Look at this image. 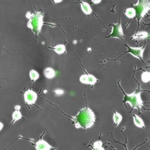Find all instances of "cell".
<instances>
[{
  "label": "cell",
  "instance_id": "23",
  "mask_svg": "<svg viewBox=\"0 0 150 150\" xmlns=\"http://www.w3.org/2000/svg\"><path fill=\"white\" fill-rule=\"evenodd\" d=\"M93 2H94V3H100L101 1H100H100H93Z\"/></svg>",
  "mask_w": 150,
  "mask_h": 150
},
{
  "label": "cell",
  "instance_id": "19",
  "mask_svg": "<svg viewBox=\"0 0 150 150\" xmlns=\"http://www.w3.org/2000/svg\"><path fill=\"white\" fill-rule=\"evenodd\" d=\"M103 143L101 141H97L93 144V150H105V148L103 147Z\"/></svg>",
  "mask_w": 150,
  "mask_h": 150
},
{
  "label": "cell",
  "instance_id": "21",
  "mask_svg": "<svg viewBox=\"0 0 150 150\" xmlns=\"http://www.w3.org/2000/svg\"><path fill=\"white\" fill-rule=\"evenodd\" d=\"M55 93H56V94H59V95H62V94L64 93V91L62 90H60V89H57V91H55Z\"/></svg>",
  "mask_w": 150,
  "mask_h": 150
},
{
  "label": "cell",
  "instance_id": "1",
  "mask_svg": "<svg viewBox=\"0 0 150 150\" xmlns=\"http://www.w3.org/2000/svg\"><path fill=\"white\" fill-rule=\"evenodd\" d=\"M72 118L75 127L77 129H89L93 127L96 121L95 114L89 107H85L81 109Z\"/></svg>",
  "mask_w": 150,
  "mask_h": 150
},
{
  "label": "cell",
  "instance_id": "2",
  "mask_svg": "<svg viewBox=\"0 0 150 150\" xmlns=\"http://www.w3.org/2000/svg\"><path fill=\"white\" fill-rule=\"evenodd\" d=\"M27 14L30 15L29 17L27 16V17L29 18L27 26L35 33H39L43 25V15L39 12H35L34 13H28Z\"/></svg>",
  "mask_w": 150,
  "mask_h": 150
},
{
  "label": "cell",
  "instance_id": "4",
  "mask_svg": "<svg viewBox=\"0 0 150 150\" xmlns=\"http://www.w3.org/2000/svg\"><path fill=\"white\" fill-rule=\"evenodd\" d=\"M149 1L140 0L134 5V10L136 11V16L139 20H141L149 10Z\"/></svg>",
  "mask_w": 150,
  "mask_h": 150
},
{
  "label": "cell",
  "instance_id": "18",
  "mask_svg": "<svg viewBox=\"0 0 150 150\" xmlns=\"http://www.w3.org/2000/svg\"><path fill=\"white\" fill-rule=\"evenodd\" d=\"M29 76H30L31 81H35L39 79V74H38L37 71H35L34 70H31L29 72Z\"/></svg>",
  "mask_w": 150,
  "mask_h": 150
},
{
  "label": "cell",
  "instance_id": "8",
  "mask_svg": "<svg viewBox=\"0 0 150 150\" xmlns=\"http://www.w3.org/2000/svg\"><path fill=\"white\" fill-rule=\"evenodd\" d=\"M128 48V52L132 54L134 57H135L137 58L142 60L143 57V53L144 48H133V47H131L127 46Z\"/></svg>",
  "mask_w": 150,
  "mask_h": 150
},
{
  "label": "cell",
  "instance_id": "6",
  "mask_svg": "<svg viewBox=\"0 0 150 150\" xmlns=\"http://www.w3.org/2000/svg\"><path fill=\"white\" fill-rule=\"evenodd\" d=\"M79 81L82 84L94 85L96 83L97 79L91 74H84L81 76Z\"/></svg>",
  "mask_w": 150,
  "mask_h": 150
},
{
  "label": "cell",
  "instance_id": "20",
  "mask_svg": "<svg viewBox=\"0 0 150 150\" xmlns=\"http://www.w3.org/2000/svg\"><path fill=\"white\" fill-rule=\"evenodd\" d=\"M141 79L144 82H145V83L148 82L149 81V79H150L149 72H144L141 76Z\"/></svg>",
  "mask_w": 150,
  "mask_h": 150
},
{
  "label": "cell",
  "instance_id": "16",
  "mask_svg": "<svg viewBox=\"0 0 150 150\" xmlns=\"http://www.w3.org/2000/svg\"><path fill=\"white\" fill-rule=\"evenodd\" d=\"M54 50L58 54L64 53L66 51L65 46L64 45H58L54 48Z\"/></svg>",
  "mask_w": 150,
  "mask_h": 150
},
{
  "label": "cell",
  "instance_id": "7",
  "mask_svg": "<svg viewBox=\"0 0 150 150\" xmlns=\"http://www.w3.org/2000/svg\"><path fill=\"white\" fill-rule=\"evenodd\" d=\"M113 32L110 37L112 38H115L118 39H122L124 37V33L123 30H122V27L120 23H118V24H113Z\"/></svg>",
  "mask_w": 150,
  "mask_h": 150
},
{
  "label": "cell",
  "instance_id": "5",
  "mask_svg": "<svg viewBox=\"0 0 150 150\" xmlns=\"http://www.w3.org/2000/svg\"><path fill=\"white\" fill-rule=\"evenodd\" d=\"M23 97H24L25 102L27 104L30 105L34 104L38 99L37 93L31 89L26 91L24 93V95H23Z\"/></svg>",
  "mask_w": 150,
  "mask_h": 150
},
{
  "label": "cell",
  "instance_id": "3",
  "mask_svg": "<svg viewBox=\"0 0 150 150\" xmlns=\"http://www.w3.org/2000/svg\"><path fill=\"white\" fill-rule=\"evenodd\" d=\"M125 101L126 103H129L132 108H141V107L143 105V102L142 101L141 97V92H134L132 94L125 93Z\"/></svg>",
  "mask_w": 150,
  "mask_h": 150
},
{
  "label": "cell",
  "instance_id": "13",
  "mask_svg": "<svg viewBox=\"0 0 150 150\" xmlns=\"http://www.w3.org/2000/svg\"><path fill=\"white\" fill-rule=\"evenodd\" d=\"M44 76L47 78L51 79L54 78L56 76V72H55L54 70L52 68H46L44 70Z\"/></svg>",
  "mask_w": 150,
  "mask_h": 150
},
{
  "label": "cell",
  "instance_id": "10",
  "mask_svg": "<svg viewBox=\"0 0 150 150\" xmlns=\"http://www.w3.org/2000/svg\"><path fill=\"white\" fill-rule=\"evenodd\" d=\"M15 111L12 114V120H11V124H15V122H17L20 119H21L22 117V113L21 111H20L21 106L17 105L16 106H15Z\"/></svg>",
  "mask_w": 150,
  "mask_h": 150
},
{
  "label": "cell",
  "instance_id": "22",
  "mask_svg": "<svg viewBox=\"0 0 150 150\" xmlns=\"http://www.w3.org/2000/svg\"><path fill=\"white\" fill-rule=\"evenodd\" d=\"M3 127H4V125H3V124L2 123V122H0V131H1V130L3 129Z\"/></svg>",
  "mask_w": 150,
  "mask_h": 150
},
{
  "label": "cell",
  "instance_id": "11",
  "mask_svg": "<svg viewBox=\"0 0 150 150\" xmlns=\"http://www.w3.org/2000/svg\"><path fill=\"white\" fill-rule=\"evenodd\" d=\"M133 120L134 125H135L136 127L139 128H144V123L143 120L142 118L138 116L137 115L134 114L133 115Z\"/></svg>",
  "mask_w": 150,
  "mask_h": 150
},
{
  "label": "cell",
  "instance_id": "15",
  "mask_svg": "<svg viewBox=\"0 0 150 150\" xmlns=\"http://www.w3.org/2000/svg\"><path fill=\"white\" fill-rule=\"evenodd\" d=\"M113 120L114 123L116 124L117 126H118L120 124V122L122 120V116L120 113L115 112L113 114Z\"/></svg>",
  "mask_w": 150,
  "mask_h": 150
},
{
  "label": "cell",
  "instance_id": "9",
  "mask_svg": "<svg viewBox=\"0 0 150 150\" xmlns=\"http://www.w3.org/2000/svg\"><path fill=\"white\" fill-rule=\"evenodd\" d=\"M35 148L36 150H51L54 148L46 141L43 139H39L35 143Z\"/></svg>",
  "mask_w": 150,
  "mask_h": 150
},
{
  "label": "cell",
  "instance_id": "12",
  "mask_svg": "<svg viewBox=\"0 0 150 150\" xmlns=\"http://www.w3.org/2000/svg\"><path fill=\"white\" fill-rule=\"evenodd\" d=\"M81 9L82 11H83L86 15H90L92 13L93 10L89 3L82 1L81 3Z\"/></svg>",
  "mask_w": 150,
  "mask_h": 150
},
{
  "label": "cell",
  "instance_id": "17",
  "mask_svg": "<svg viewBox=\"0 0 150 150\" xmlns=\"http://www.w3.org/2000/svg\"><path fill=\"white\" fill-rule=\"evenodd\" d=\"M125 14L129 18H132L136 17V11L134 8H129L125 11Z\"/></svg>",
  "mask_w": 150,
  "mask_h": 150
},
{
  "label": "cell",
  "instance_id": "14",
  "mask_svg": "<svg viewBox=\"0 0 150 150\" xmlns=\"http://www.w3.org/2000/svg\"><path fill=\"white\" fill-rule=\"evenodd\" d=\"M148 36V33L145 32V31H141V32L137 33L134 35H133L132 39H136V40H142L144 39Z\"/></svg>",
  "mask_w": 150,
  "mask_h": 150
}]
</instances>
